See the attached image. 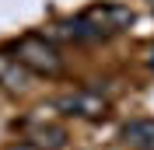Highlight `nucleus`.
I'll list each match as a JSON object with an SVG mask.
<instances>
[{
  "instance_id": "obj_1",
  "label": "nucleus",
  "mask_w": 154,
  "mask_h": 150,
  "mask_svg": "<svg viewBox=\"0 0 154 150\" xmlns=\"http://www.w3.org/2000/svg\"><path fill=\"white\" fill-rule=\"evenodd\" d=\"M14 59L28 74H38V77H60L63 74V56L46 35H25L14 46Z\"/></svg>"
},
{
  "instance_id": "obj_2",
  "label": "nucleus",
  "mask_w": 154,
  "mask_h": 150,
  "mask_svg": "<svg viewBox=\"0 0 154 150\" xmlns=\"http://www.w3.org/2000/svg\"><path fill=\"white\" fill-rule=\"evenodd\" d=\"M60 115L67 119H84V122H95V119H105L109 115V98H102L98 91L91 87H77V91H67L53 101Z\"/></svg>"
},
{
  "instance_id": "obj_3",
  "label": "nucleus",
  "mask_w": 154,
  "mask_h": 150,
  "mask_svg": "<svg viewBox=\"0 0 154 150\" xmlns=\"http://www.w3.org/2000/svg\"><path fill=\"white\" fill-rule=\"evenodd\" d=\"M46 38L53 42V46H56V42H74V46H81V42H98V38H105V32L95 28L84 14H77V18L56 21V25L46 32Z\"/></svg>"
},
{
  "instance_id": "obj_4",
  "label": "nucleus",
  "mask_w": 154,
  "mask_h": 150,
  "mask_svg": "<svg viewBox=\"0 0 154 150\" xmlns=\"http://www.w3.org/2000/svg\"><path fill=\"white\" fill-rule=\"evenodd\" d=\"M84 18L91 21L95 28H102V32H105V38H109V35L126 32L130 25H133V10L126 7V4H98V7L84 10Z\"/></svg>"
},
{
  "instance_id": "obj_5",
  "label": "nucleus",
  "mask_w": 154,
  "mask_h": 150,
  "mask_svg": "<svg viewBox=\"0 0 154 150\" xmlns=\"http://www.w3.org/2000/svg\"><path fill=\"white\" fill-rule=\"evenodd\" d=\"M28 80H32V74L18 63V59L7 56V52H0V84L7 87V91H25Z\"/></svg>"
},
{
  "instance_id": "obj_6",
  "label": "nucleus",
  "mask_w": 154,
  "mask_h": 150,
  "mask_svg": "<svg viewBox=\"0 0 154 150\" xmlns=\"http://www.w3.org/2000/svg\"><path fill=\"white\" fill-rule=\"evenodd\" d=\"M28 143L35 150H63L67 147V129L63 126H35V129L28 133Z\"/></svg>"
},
{
  "instance_id": "obj_7",
  "label": "nucleus",
  "mask_w": 154,
  "mask_h": 150,
  "mask_svg": "<svg viewBox=\"0 0 154 150\" xmlns=\"http://www.w3.org/2000/svg\"><path fill=\"white\" fill-rule=\"evenodd\" d=\"M123 140L130 143V147L147 150L151 140H154V119H130V122L123 126Z\"/></svg>"
},
{
  "instance_id": "obj_8",
  "label": "nucleus",
  "mask_w": 154,
  "mask_h": 150,
  "mask_svg": "<svg viewBox=\"0 0 154 150\" xmlns=\"http://www.w3.org/2000/svg\"><path fill=\"white\" fill-rule=\"evenodd\" d=\"M4 150H35L28 140H21V143H11V147H4Z\"/></svg>"
},
{
  "instance_id": "obj_9",
  "label": "nucleus",
  "mask_w": 154,
  "mask_h": 150,
  "mask_svg": "<svg viewBox=\"0 0 154 150\" xmlns=\"http://www.w3.org/2000/svg\"><path fill=\"white\" fill-rule=\"evenodd\" d=\"M147 66H154V46L147 49Z\"/></svg>"
},
{
  "instance_id": "obj_10",
  "label": "nucleus",
  "mask_w": 154,
  "mask_h": 150,
  "mask_svg": "<svg viewBox=\"0 0 154 150\" xmlns=\"http://www.w3.org/2000/svg\"><path fill=\"white\" fill-rule=\"evenodd\" d=\"M147 150H154V140H151V147H147Z\"/></svg>"
},
{
  "instance_id": "obj_11",
  "label": "nucleus",
  "mask_w": 154,
  "mask_h": 150,
  "mask_svg": "<svg viewBox=\"0 0 154 150\" xmlns=\"http://www.w3.org/2000/svg\"><path fill=\"white\" fill-rule=\"evenodd\" d=\"M151 4H154V0H151Z\"/></svg>"
}]
</instances>
